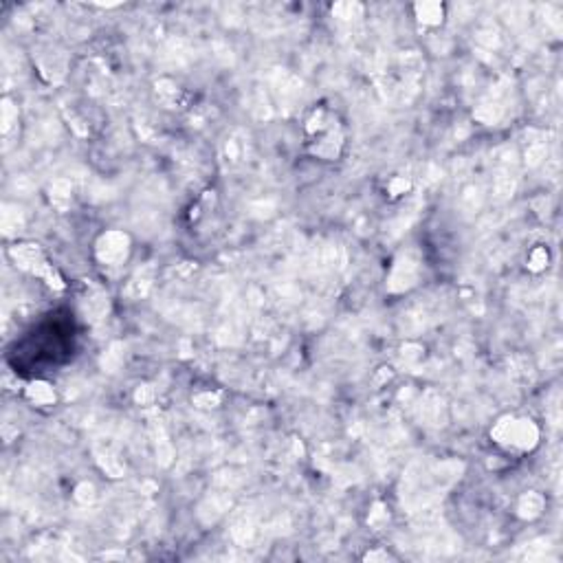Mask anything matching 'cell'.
I'll return each mask as SVG.
<instances>
[{"label": "cell", "instance_id": "1", "mask_svg": "<svg viewBox=\"0 0 563 563\" xmlns=\"http://www.w3.org/2000/svg\"><path fill=\"white\" fill-rule=\"evenodd\" d=\"M493 435L504 443V445H513L519 449H528L537 443V427L531 421H502Z\"/></svg>", "mask_w": 563, "mask_h": 563}, {"label": "cell", "instance_id": "2", "mask_svg": "<svg viewBox=\"0 0 563 563\" xmlns=\"http://www.w3.org/2000/svg\"><path fill=\"white\" fill-rule=\"evenodd\" d=\"M97 256L106 264H119L128 256V235L119 231H108L106 235H101L97 245Z\"/></svg>", "mask_w": 563, "mask_h": 563}, {"label": "cell", "instance_id": "3", "mask_svg": "<svg viewBox=\"0 0 563 563\" xmlns=\"http://www.w3.org/2000/svg\"><path fill=\"white\" fill-rule=\"evenodd\" d=\"M13 258H16V262L20 264L23 268L33 271V273H38V276L47 271V264L42 260V253L35 249L33 245H25L20 249H16L13 251Z\"/></svg>", "mask_w": 563, "mask_h": 563}, {"label": "cell", "instance_id": "4", "mask_svg": "<svg viewBox=\"0 0 563 563\" xmlns=\"http://www.w3.org/2000/svg\"><path fill=\"white\" fill-rule=\"evenodd\" d=\"M416 276H419V264L412 262V260H401L396 264L394 273H392V288L394 290H401V288H407L414 284Z\"/></svg>", "mask_w": 563, "mask_h": 563}, {"label": "cell", "instance_id": "5", "mask_svg": "<svg viewBox=\"0 0 563 563\" xmlns=\"http://www.w3.org/2000/svg\"><path fill=\"white\" fill-rule=\"evenodd\" d=\"M541 506H543V500L535 493H528L524 495L521 502H519V511L524 517H537L541 513Z\"/></svg>", "mask_w": 563, "mask_h": 563}, {"label": "cell", "instance_id": "6", "mask_svg": "<svg viewBox=\"0 0 563 563\" xmlns=\"http://www.w3.org/2000/svg\"><path fill=\"white\" fill-rule=\"evenodd\" d=\"M416 11H419L423 23L438 25L443 20V7L440 5H419V7H416Z\"/></svg>", "mask_w": 563, "mask_h": 563}, {"label": "cell", "instance_id": "7", "mask_svg": "<svg viewBox=\"0 0 563 563\" xmlns=\"http://www.w3.org/2000/svg\"><path fill=\"white\" fill-rule=\"evenodd\" d=\"M29 394H31L33 401H38V403H49V401H53V392H51L47 385H42V383L31 385Z\"/></svg>", "mask_w": 563, "mask_h": 563}]
</instances>
